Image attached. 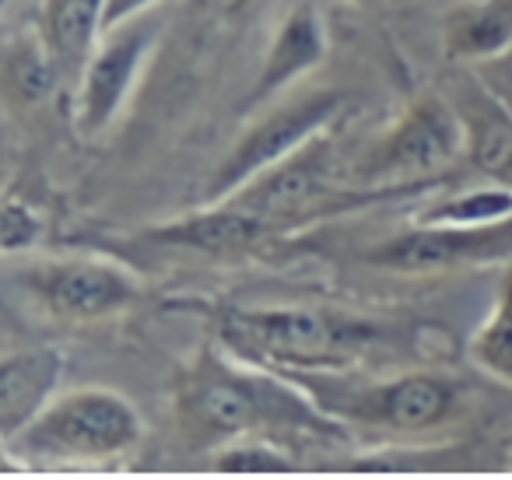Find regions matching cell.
<instances>
[{
  "instance_id": "e0dca14e",
  "label": "cell",
  "mask_w": 512,
  "mask_h": 480,
  "mask_svg": "<svg viewBox=\"0 0 512 480\" xmlns=\"http://www.w3.org/2000/svg\"><path fill=\"white\" fill-rule=\"evenodd\" d=\"M467 358L470 365L481 368L495 382L512 386V263L505 267V277L498 284L488 316L470 337Z\"/></svg>"
},
{
  "instance_id": "9a60e30c",
  "label": "cell",
  "mask_w": 512,
  "mask_h": 480,
  "mask_svg": "<svg viewBox=\"0 0 512 480\" xmlns=\"http://www.w3.org/2000/svg\"><path fill=\"white\" fill-rule=\"evenodd\" d=\"M512 46V0H463L442 25V53L453 64H484Z\"/></svg>"
},
{
  "instance_id": "3957f363",
  "label": "cell",
  "mask_w": 512,
  "mask_h": 480,
  "mask_svg": "<svg viewBox=\"0 0 512 480\" xmlns=\"http://www.w3.org/2000/svg\"><path fill=\"white\" fill-rule=\"evenodd\" d=\"M144 421L123 393L109 386H78L57 393L18 435L0 442L4 456L36 470L109 463L134 452Z\"/></svg>"
},
{
  "instance_id": "5b68a950",
  "label": "cell",
  "mask_w": 512,
  "mask_h": 480,
  "mask_svg": "<svg viewBox=\"0 0 512 480\" xmlns=\"http://www.w3.org/2000/svg\"><path fill=\"white\" fill-rule=\"evenodd\" d=\"M435 186L439 183L372 190V186H355L351 179H337L334 137L327 130V134L309 141L306 148L288 155L285 162H278L274 169H267L264 176H256L253 183H246L242 190H235L225 200L260 214L278 232H285V228L330 218V214H341V211H358V207L386 204V200H407L414 193L435 190Z\"/></svg>"
},
{
  "instance_id": "277c9868",
  "label": "cell",
  "mask_w": 512,
  "mask_h": 480,
  "mask_svg": "<svg viewBox=\"0 0 512 480\" xmlns=\"http://www.w3.org/2000/svg\"><path fill=\"white\" fill-rule=\"evenodd\" d=\"M281 372V368H278ZM344 428L421 438L463 414V393L435 372H400L390 379H334L337 372H285Z\"/></svg>"
},
{
  "instance_id": "ba28073f",
  "label": "cell",
  "mask_w": 512,
  "mask_h": 480,
  "mask_svg": "<svg viewBox=\"0 0 512 480\" xmlns=\"http://www.w3.org/2000/svg\"><path fill=\"white\" fill-rule=\"evenodd\" d=\"M8 281L60 323H102L130 312L144 298L141 277L102 256H60L8 267Z\"/></svg>"
},
{
  "instance_id": "603a6c76",
  "label": "cell",
  "mask_w": 512,
  "mask_h": 480,
  "mask_svg": "<svg viewBox=\"0 0 512 480\" xmlns=\"http://www.w3.org/2000/svg\"><path fill=\"white\" fill-rule=\"evenodd\" d=\"M162 0H109L106 8V29H113V25L127 22V18L134 15H144V11H155Z\"/></svg>"
},
{
  "instance_id": "30bf717a",
  "label": "cell",
  "mask_w": 512,
  "mask_h": 480,
  "mask_svg": "<svg viewBox=\"0 0 512 480\" xmlns=\"http://www.w3.org/2000/svg\"><path fill=\"white\" fill-rule=\"evenodd\" d=\"M362 260L386 274H442V270L512 263V218L495 225H414L365 249Z\"/></svg>"
},
{
  "instance_id": "9c48e42d",
  "label": "cell",
  "mask_w": 512,
  "mask_h": 480,
  "mask_svg": "<svg viewBox=\"0 0 512 480\" xmlns=\"http://www.w3.org/2000/svg\"><path fill=\"white\" fill-rule=\"evenodd\" d=\"M165 15L144 11L127 22L106 29L95 53L88 57L85 71L78 74V95H74V120L85 137H99L120 120L127 102L134 99L158 43H162Z\"/></svg>"
},
{
  "instance_id": "7c38bea8",
  "label": "cell",
  "mask_w": 512,
  "mask_h": 480,
  "mask_svg": "<svg viewBox=\"0 0 512 480\" xmlns=\"http://www.w3.org/2000/svg\"><path fill=\"white\" fill-rule=\"evenodd\" d=\"M271 235H281L271 221L246 211V207L218 200V204H200L183 218L148 228L144 239L165 249L204 256V260H239V256L256 253Z\"/></svg>"
},
{
  "instance_id": "5bb4252c",
  "label": "cell",
  "mask_w": 512,
  "mask_h": 480,
  "mask_svg": "<svg viewBox=\"0 0 512 480\" xmlns=\"http://www.w3.org/2000/svg\"><path fill=\"white\" fill-rule=\"evenodd\" d=\"M64 354L57 347H22L0 358V442L25 428L60 393Z\"/></svg>"
},
{
  "instance_id": "ffe728a7",
  "label": "cell",
  "mask_w": 512,
  "mask_h": 480,
  "mask_svg": "<svg viewBox=\"0 0 512 480\" xmlns=\"http://www.w3.org/2000/svg\"><path fill=\"white\" fill-rule=\"evenodd\" d=\"M60 78L57 64H53L50 50H46L43 36H29L22 43L8 46V57H4V85L15 99L22 102H39L50 95L53 81Z\"/></svg>"
},
{
  "instance_id": "2e32d148",
  "label": "cell",
  "mask_w": 512,
  "mask_h": 480,
  "mask_svg": "<svg viewBox=\"0 0 512 480\" xmlns=\"http://www.w3.org/2000/svg\"><path fill=\"white\" fill-rule=\"evenodd\" d=\"M109 0H43V43L60 74H81L106 36Z\"/></svg>"
},
{
  "instance_id": "cb8c5ba5",
  "label": "cell",
  "mask_w": 512,
  "mask_h": 480,
  "mask_svg": "<svg viewBox=\"0 0 512 480\" xmlns=\"http://www.w3.org/2000/svg\"><path fill=\"white\" fill-rule=\"evenodd\" d=\"M355 4H372V0H355Z\"/></svg>"
},
{
  "instance_id": "6da1fadb",
  "label": "cell",
  "mask_w": 512,
  "mask_h": 480,
  "mask_svg": "<svg viewBox=\"0 0 512 480\" xmlns=\"http://www.w3.org/2000/svg\"><path fill=\"white\" fill-rule=\"evenodd\" d=\"M172 414L179 438L193 452H211L242 435L309 431L337 438L348 431L292 375L214 344L197 347V354L176 372Z\"/></svg>"
},
{
  "instance_id": "52a82bcc",
  "label": "cell",
  "mask_w": 512,
  "mask_h": 480,
  "mask_svg": "<svg viewBox=\"0 0 512 480\" xmlns=\"http://www.w3.org/2000/svg\"><path fill=\"white\" fill-rule=\"evenodd\" d=\"M463 155V123L453 102L439 92H421L400 109V116L365 148L351 169V183L386 186L446 183L442 172Z\"/></svg>"
},
{
  "instance_id": "7a4b0ae2",
  "label": "cell",
  "mask_w": 512,
  "mask_h": 480,
  "mask_svg": "<svg viewBox=\"0 0 512 480\" xmlns=\"http://www.w3.org/2000/svg\"><path fill=\"white\" fill-rule=\"evenodd\" d=\"M221 344L281 372H337L379 340L372 319L320 305H253L218 316Z\"/></svg>"
},
{
  "instance_id": "8992f818",
  "label": "cell",
  "mask_w": 512,
  "mask_h": 480,
  "mask_svg": "<svg viewBox=\"0 0 512 480\" xmlns=\"http://www.w3.org/2000/svg\"><path fill=\"white\" fill-rule=\"evenodd\" d=\"M351 92L344 88H313L302 95H281L278 102L260 109L256 120L242 127V134L232 141L214 172L207 176L200 204H218V200L232 197L256 176H264L288 155L306 148L320 134L334 130V123L348 113Z\"/></svg>"
},
{
  "instance_id": "ac0fdd59",
  "label": "cell",
  "mask_w": 512,
  "mask_h": 480,
  "mask_svg": "<svg viewBox=\"0 0 512 480\" xmlns=\"http://www.w3.org/2000/svg\"><path fill=\"white\" fill-rule=\"evenodd\" d=\"M512 218V186L488 183L477 190H460L453 197L418 211L414 225H495Z\"/></svg>"
},
{
  "instance_id": "8fae6325",
  "label": "cell",
  "mask_w": 512,
  "mask_h": 480,
  "mask_svg": "<svg viewBox=\"0 0 512 480\" xmlns=\"http://www.w3.org/2000/svg\"><path fill=\"white\" fill-rule=\"evenodd\" d=\"M327 53H330V32L320 11L313 4L288 8V15L274 29V36L267 39V50L260 57V67H256V78L249 85L242 109L256 113V109L278 102L302 78H309L327 60Z\"/></svg>"
},
{
  "instance_id": "44dd1931",
  "label": "cell",
  "mask_w": 512,
  "mask_h": 480,
  "mask_svg": "<svg viewBox=\"0 0 512 480\" xmlns=\"http://www.w3.org/2000/svg\"><path fill=\"white\" fill-rule=\"evenodd\" d=\"M39 235H43V218L36 214V207L8 200L0 211V249L8 256L25 253V249L36 246Z\"/></svg>"
},
{
  "instance_id": "4fadbf2b",
  "label": "cell",
  "mask_w": 512,
  "mask_h": 480,
  "mask_svg": "<svg viewBox=\"0 0 512 480\" xmlns=\"http://www.w3.org/2000/svg\"><path fill=\"white\" fill-rule=\"evenodd\" d=\"M449 102L463 123V155L491 183L512 186V106L477 78L463 74L449 85Z\"/></svg>"
},
{
  "instance_id": "d4e9b609",
  "label": "cell",
  "mask_w": 512,
  "mask_h": 480,
  "mask_svg": "<svg viewBox=\"0 0 512 480\" xmlns=\"http://www.w3.org/2000/svg\"><path fill=\"white\" fill-rule=\"evenodd\" d=\"M509 470H512V459H509Z\"/></svg>"
},
{
  "instance_id": "484cf974",
  "label": "cell",
  "mask_w": 512,
  "mask_h": 480,
  "mask_svg": "<svg viewBox=\"0 0 512 480\" xmlns=\"http://www.w3.org/2000/svg\"><path fill=\"white\" fill-rule=\"evenodd\" d=\"M505 102H509V106H512V99H505Z\"/></svg>"
},
{
  "instance_id": "d6986e66",
  "label": "cell",
  "mask_w": 512,
  "mask_h": 480,
  "mask_svg": "<svg viewBox=\"0 0 512 480\" xmlns=\"http://www.w3.org/2000/svg\"><path fill=\"white\" fill-rule=\"evenodd\" d=\"M207 456H211V470L235 473V477H271V473L278 477V473L295 470V459L271 435L232 438V442L211 449Z\"/></svg>"
},
{
  "instance_id": "7402d4cb",
  "label": "cell",
  "mask_w": 512,
  "mask_h": 480,
  "mask_svg": "<svg viewBox=\"0 0 512 480\" xmlns=\"http://www.w3.org/2000/svg\"><path fill=\"white\" fill-rule=\"evenodd\" d=\"M256 0H190V15L200 25H214V29H228L235 25Z\"/></svg>"
}]
</instances>
